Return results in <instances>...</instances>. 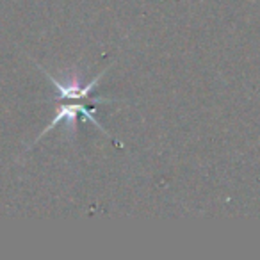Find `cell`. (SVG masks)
<instances>
[{
	"label": "cell",
	"instance_id": "obj_2",
	"mask_svg": "<svg viewBox=\"0 0 260 260\" xmlns=\"http://www.w3.org/2000/svg\"><path fill=\"white\" fill-rule=\"evenodd\" d=\"M38 68H40L41 72L47 75V79H50L52 84L55 86V100H59V98H61V100H84V98H87L91 104H104V102H111L109 98H91V93L96 89L98 82H100V79L104 77V73L109 70V66L102 73H98V75L87 84L80 82V77L77 75V73L70 75L66 82H61V80L55 79L54 75H50L45 68H41V66H38Z\"/></svg>",
	"mask_w": 260,
	"mask_h": 260
},
{
	"label": "cell",
	"instance_id": "obj_1",
	"mask_svg": "<svg viewBox=\"0 0 260 260\" xmlns=\"http://www.w3.org/2000/svg\"><path fill=\"white\" fill-rule=\"evenodd\" d=\"M75 102H77V104H62L61 107H57V111H55V116H54V119H52V123L47 126V128L43 130V132H41L40 136H38L36 143L40 141L41 138H45V136H47L48 132H50V130L54 128V126H57L59 123H64V126H66V134H68V138H70V139H73V136H75L77 116L82 114L86 121L94 123V125H96L98 128H100L102 132H104V134L107 136V138H111L112 141H114L116 145H118L119 148H121V146H123L121 143H119L118 139H116L114 136H112L111 132H109V130L105 128V126L102 125V123L98 121L96 118H94V109H93V107H87L86 104H80V100H75Z\"/></svg>",
	"mask_w": 260,
	"mask_h": 260
}]
</instances>
